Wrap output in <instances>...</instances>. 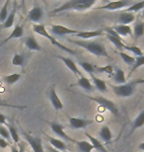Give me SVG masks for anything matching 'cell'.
<instances>
[{
    "label": "cell",
    "mask_w": 144,
    "mask_h": 152,
    "mask_svg": "<svg viewBox=\"0 0 144 152\" xmlns=\"http://www.w3.org/2000/svg\"><path fill=\"white\" fill-rule=\"evenodd\" d=\"M50 129H51V130H53L54 133H56V134H57L60 138L64 139V140L73 141L74 143L76 142L75 139H73L72 137H70L68 134H66L65 132L63 130V126H61V124H56V123H51L50 124Z\"/></svg>",
    "instance_id": "11"
},
{
    "label": "cell",
    "mask_w": 144,
    "mask_h": 152,
    "mask_svg": "<svg viewBox=\"0 0 144 152\" xmlns=\"http://www.w3.org/2000/svg\"><path fill=\"white\" fill-rule=\"evenodd\" d=\"M118 54L121 56V57L122 58V60H124V61L125 63H126L127 65H133V64H134V62H135V57L128 56L127 53H124V51H119Z\"/></svg>",
    "instance_id": "34"
},
{
    "label": "cell",
    "mask_w": 144,
    "mask_h": 152,
    "mask_svg": "<svg viewBox=\"0 0 144 152\" xmlns=\"http://www.w3.org/2000/svg\"><path fill=\"white\" fill-rule=\"evenodd\" d=\"M9 145V142H7V140L4 138H2L1 136H0V147L1 148H6Z\"/></svg>",
    "instance_id": "41"
},
{
    "label": "cell",
    "mask_w": 144,
    "mask_h": 152,
    "mask_svg": "<svg viewBox=\"0 0 144 152\" xmlns=\"http://www.w3.org/2000/svg\"><path fill=\"white\" fill-rule=\"evenodd\" d=\"M144 8V1H140L137 3H133L132 5L129 6L124 12H129V13H136V12H139L140 10H142Z\"/></svg>",
    "instance_id": "31"
},
{
    "label": "cell",
    "mask_w": 144,
    "mask_h": 152,
    "mask_svg": "<svg viewBox=\"0 0 144 152\" xmlns=\"http://www.w3.org/2000/svg\"><path fill=\"white\" fill-rule=\"evenodd\" d=\"M11 152H19L17 146H11Z\"/></svg>",
    "instance_id": "44"
},
{
    "label": "cell",
    "mask_w": 144,
    "mask_h": 152,
    "mask_svg": "<svg viewBox=\"0 0 144 152\" xmlns=\"http://www.w3.org/2000/svg\"><path fill=\"white\" fill-rule=\"evenodd\" d=\"M42 16H44V10L39 6H35L33 9H31L28 13V18L30 21L35 23H38L42 20Z\"/></svg>",
    "instance_id": "13"
},
{
    "label": "cell",
    "mask_w": 144,
    "mask_h": 152,
    "mask_svg": "<svg viewBox=\"0 0 144 152\" xmlns=\"http://www.w3.org/2000/svg\"><path fill=\"white\" fill-rule=\"evenodd\" d=\"M67 41L72 42V44H74V45H79L80 48L86 50L87 51H89V53L94 54V56H105V57H107V58L111 59V56H109L105 45H103L102 44H100V42H89V41H85V39H81V41H79V39H69V38L67 39Z\"/></svg>",
    "instance_id": "1"
},
{
    "label": "cell",
    "mask_w": 144,
    "mask_h": 152,
    "mask_svg": "<svg viewBox=\"0 0 144 152\" xmlns=\"http://www.w3.org/2000/svg\"><path fill=\"white\" fill-rule=\"evenodd\" d=\"M91 100H93L96 103H98L101 107H103L104 109L108 110L111 112L112 114H114L115 115H118V107L115 106V104L111 100H108L104 97H90Z\"/></svg>",
    "instance_id": "5"
},
{
    "label": "cell",
    "mask_w": 144,
    "mask_h": 152,
    "mask_svg": "<svg viewBox=\"0 0 144 152\" xmlns=\"http://www.w3.org/2000/svg\"><path fill=\"white\" fill-rule=\"evenodd\" d=\"M48 141H50V143L53 145V148H54V149L56 150H66L67 149V146L65 144V142L60 140V139H56L54 137H51V136H47Z\"/></svg>",
    "instance_id": "20"
},
{
    "label": "cell",
    "mask_w": 144,
    "mask_h": 152,
    "mask_svg": "<svg viewBox=\"0 0 144 152\" xmlns=\"http://www.w3.org/2000/svg\"><path fill=\"white\" fill-rule=\"evenodd\" d=\"M104 33V30H97V31H88V32H79L78 34L75 35V37L83 39H89L102 36Z\"/></svg>",
    "instance_id": "15"
},
{
    "label": "cell",
    "mask_w": 144,
    "mask_h": 152,
    "mask_svg": "<svg viewBox=\"0 0 144 152\" xmlns=\"http://www.w3.org/2000/svg\"><path fill=\"white\" fill-rule=\"evenodd\" d=\"M96 3V0H70V1L64 3L60 7L53 9L51 11V14L61 13L64 11H84L87 9H90Z\"/></svg>",
    "instance_id": "2"
},
{
    "label": "cell",
    "mask_w": 144,
    "mask_h": 152,
    "mask_svg": "<svg viewBox=\"0 0 144 152\" xmlns=\"http://www.w3.org/2000/svg\"><path fill=\"white\" fill-rule=\"evenodd\" d=\"M111 87L118 97H130L135 90V82L122 85H111Z\"/></svg>",
    "instance_id": "4"
},
{
    "label": "cell",
    "mask_w": 144,
    "mask_h": 152,
    "mask_svg": "<svg viewBox=\"0 0 144 152\" xmlns=\"http://www.w3.org/2000/svg\"><path fill=\"white\" fill-rule=\"evenodd\" d=\"M57 58L60 59V60H62L64 64H65L67 67H68V69H70V70H71L76 76H79V77H80V76L82 75L80 70H79L78 67H77V65H76V63L73 61L71 58H68V57H64L62 56H57Z\"/></svg>",
    "instance_id": "14"
},
{
    "label": "cell",
    "mask_w": 144,
    "mask_h": 152,
    "mask_svg": "<svg viewBox=\"0 0 144 152\" xmlns=\"http://www.w3.org/2000/svg\"><path fill=\"white\" fill-rule=\"evenodd\" d=\"M0 136H1L2 138H4V139H6V140H9V141H10V139H11L9 130L2 126H0Z\"/></svg>",
    "instance_id": "40"
},
{
    "label": "cell",
    "mask_w": 144,
    "mask_h": 152,
    "mask_svg": "<svg viewBox=\"0 0 144 152\" xmlns=\"http://www.w3.org/2000/svg\"><path fill=\"white\" fill-rule=\"evenodd\" d=\"M8 5H9V0L5 1L4 5L2 6L1 10H0V23H4L6 19L8 17Z\"/></svg>",
    "instance_id": "32"
},
{
    "label": "cell",
    "mask_w": 144,
    "mask_h": 152,
    "mask_svg": "<svg viewBox=\"0 0 144 152\" xmlns=\"http://www.w3.org/2000/svg\"><path fill=\"white\" fill-rule=\"evenodd\" d=\"M104 32L107 33V38L109 39L110 42H112L113 44L115 45L116 48H118V50H122V48H124L125 45L122 42V39L121 38V36L118 35V33L113 28H106L104 30Z\"/></svg>",
    "instance_id": "6"
},
{
    "label": "cell",
    "mask_w": 144,
    "mask_h": 152,
    "mask_svg": "<svg viewBox=\"0 0 144 152\" xmlns=\"http://www.w3.org/2000/svg\"><path fill=\"white\" fill-rule=\"evenodd\" d=\"M92 76V81H93V84L94 86L97 88L100 92H103V93H106L108 91V87H107V83L102 79L98 78V77H95L94 75H91Z\"/></svg>",
    "instance_id": "22"
},
{
    "label": "cell",
    "mask_w": 144,
    "mask_h": 152,
    "mask_svg": "<svg viewBox=\"0 0 144 152\" xmlns=\"http://www.w3.org/2000/svg\"><path fill=\"white\" fill-rule=\"evenodd\" d=\"M18 144H19V152H24V145L20 142Z\"/></svg>",
    "instance_id": "43"
},
{
    "label": "cell",
    "mask_w": 144,
    "mask_h": 152,
    "mask_svg": "<svg viewBox=\"0 0 144 152\" xmlns=\"http://www.w3.org/2000/svg\"><path fill=\"white\" fill-rule=\"evenodd\" d=\"M15 16H16V8L14 7L13 9H12V11L10 12V13H9L8 17H7V19H6V21L2 24L3 28H5V29L11 28V27L13 26V24H14Z\"/></svg>",
    "instance_id": "27"
},
{
    "label": "cell",
    "mask_w": 144,
    "mask_h": 152,
    "mask_svg": "<svg viewBox=\"0 0 144 152\" xmlns=\"http://www.w3.org/2000/svg\"><path fill=\"white\" fill-rule=\"evenodd\" d=\"M48 96H50V103H51V105H53V107L54 108V110H56V111L62 110L63 104H62V102H61V100L59 99V97H58L56 91V89H54L53 86L50 88V93H48Z\"/></svg>",
    "instance_id": "12"
},
{
    "label": "cell",
    "mask_w": 144,
    "mask_h": 152,
    "mask_svg": "<svg viewBox=\"0 0 144 152\" xmlns=\"http://www.w3.org/2000/svg\"><path fill=\"white\" fill-rule=\"evenodd\" d=\"M134 20H135L134 14L129 13V12H122V13L119 15V18H118V22L121 23V25H127V24L132 23Z\"/></svg>",
    "instance_id": "21"
},
{
    "label": "cell",
    "mask_w": 144,
    "mask_h": 152,
    "mask_svg": "<svg viewBox=\"0 0 144 152\" xmlns=\"http://www.w3.org/2000/svg\"><path fill=\"white\" fill-rule=\"evenodd\" d=\"M133 35L136 39L142 37L144 35V22L141 21H137L134 25V29H133Z\"/></svg>",
    "instance_id": "28"
},
{
    "label": "cell",
    "mask_w": 144,
    "mask_h": 152,
    "mask_svg": "<svg viewBox=\"0 0 144 152\" xmlns=\"http://www.w3.org/2000/svg\"><path fill=\"white\" fill-rule=\"evenodd\" d=\"M139 149L144 150V142H142L141 144H139Z\"/></svg>",
    "instance_id": "47"
},
{
    "label": "cell",
    "mask_w": 144,
    "mask_h": 152,
    "mask_svg": "<svg viewBox=\"0 0 144 152\" xmlns=\"http://www.w3.org/2000/svg\"><path fill=\"white\" fill-rule=\"evenodd\" d=\"M85 134H86L87 137H88L89 139H90V142L92 143V145H93L94 148H95L96 150L100 151V152H110L109 150H107V149H106V147L104 146V144L102 143V142H100L99 139H97L96 137L92 136V135L90 134V133H88V132H86Z\"/></svg>",
    "instance_id": "19"
},
{
    "label": "cell",
    "mask_w": 144,
    "mask_h": 152,
    "mask_svg": "<svg viewBox=\"0 0 144 152\" xmlns=\"http://www.w3.org/2000/svg\"><path fill=\"white\" fill-rule=\"evenodd\" d=\"M144 65V56H136L135 58V62H134V64L132 65V68H131V71H130V74L132 73L136 70L137 68H139L140 66H143Z\"/></svg>",
    "instance_id": "38"
},
{
    "label": "cell",
    "mask_w": 144,
    "mask_h": 152,
    "mask_svg": "<svg viewBox=\"0 0 144 152\" xmlns=\"http://www.w3.org/2000/svg\"><path fill=\"white\" fill-rule=\"evenodd\" d=\"M7 126H8V129H9V132H10V136H11L12 140H13L15 143H19V142H20L19 134H18L17 130L15 129V127L10 126V124H8Z\"/></svg>",
    "instance_id": "37"
},
{
    "label": "cell",
    "mask_w": 144,
    "mask_h": 152,
    "mask_svg": "<svg viewBox=\"0 0 144 152\" xmlns=\"http://www.w3.org/2000/svg\"><path fill=\"white\" fill-rule=\"evenodd\" d=\"M93 123V121L85 120V118H69V126L74 129H85L89 124Z\"/></svg>",
    "instance_id": "10"
},
{
    "label": "cell",
    "mask_w": 144,
    "mask_h": 152,
    "mask_svg": "<svg viewBox=\"0 0 144 152\" xmlns=\"http://www.w3.org/2000/svg\"><path fill=\"white\" fill-rule=\"evenodd\" d=\"M24 61H25V56H22V54H14L13 58H12V64L15 66H20V67H23L24 65Z\"/></svg>",
    "instance_id": "33"
},
{
    "label": "cell",
    "mask_w": 144,
    "mask_h": 152,
    "mask_svg": "<svg viewBox=\"0 0 144 152\" xmlns=\"http://www.w3.org/2000/svg\"><path fill=\"white\" fill-rule=\"evenodd\" d=\"M0 103H1V101H0Z\"/></svg>",
    "instance_id": "49"
},
{
    "label": "cell",
    "mask_w": 144,
    "mask_h": 152,
    "mask_svg": "<svg viewBox=\"0 0 144 152\" xmlns=\"http://www.w3.org/2000/svg\"><path fill=\"white\" fill-rule=\"evenodd\" d=\"M50 31L53 35H57V36H66V35H76L78 34L79 31H76V30H72L69 29L67 27L61 26V25H51L50 27Z\"/></svg>",
    "instance_id": "9"
},
{
    "label": "cell",
    "mask_w": 144,
    "mask_h": 152,
    "mask_svg": "<svg viewBox=\"0 0 144 152\" xmlns=\"http://www.w3.org/2000/svg\"><path fill=\"white\" fill-rule=\"evenodd\" d=\"M95 70H97L98 72H105V73L112 75L114 74V67L111 64H108L106 66H103V67H99V66H94Z\"/></svg>",
    "instance_id": "35"
},
{
    "label": "cell",
    "mask_w": 144,
    "mask_h": 152,
    "mask_svg": "<svg viewBox=\"0 0 144 152\" xmlns=\"http://www.w3.org/2000/svg\"><path fill=\"white\" fill-rule=\"evenodd\" d=\"M80 66H81V67L83 68L86 72H88V73H90L91 75H93V72L95 71V68H94V66L92 65L90 62L82 61V62H80Z\"/></svg>",
    "instance_id": "39"
},
{
    "label": "cell",
    "mask_w": 144,
    "mask_h": 152,
    "mask_svg": "<svg viewBox=\"0 0 144 152\" xmlns=\"http://www.w3.org/2000/svg\"><path fill=\"white\" fill-rule=\"evenodd\" d=\"M100 137L103 139L104 141H106L107 143H109L111 141V139L113 137V133L110 129V127L108 126H103L100 130Z\"/></svg>",
    "instance_id": "26"
},
{
    "label": "cell",
    "mask_w": 144,
    "mask_h": 152,
    "mask_svg": "<svg viewBox=\"0 0 144 152\" xmlns=\"http://www.w3.org/2000/svg\"><path fill=\"white\" fill-rule=\"evenodd\" d=\"M48 149L50 150V152H63V151H59V150H56V149H54V148H51V147H50Z\"/></svg>",
    "instance_id": "46"
},
{
    "label": "cell",
    "mask_w": 144,
    "mask_h": 152,
    "mask_svg": "<svg viewBox=\"0 0 144 152\" xmlns=\"http://www.w3.org/2000/svg\"><path fill=\"white\" fill-rule=\"evenodd\" d=\"M74 86H79V87L83 88V89L86 91H92L94 87L93 84L91 83L90 79H88L87 77H85L83 75H81L80 77H79L77 83L74 84Z\"/></svg>",
    "instance_id": "18"
},
{
    "label": "cell",
    "mask_w": 144,
    "mask_h": 152,
    "mask_svg": "<svg viewBox=\"0 0 144 152\" xmlns=\"http://www.w3.org/2000/svg\"><path fill=\"white\" fill-rule=\"evenodd\" d=\"M143 126H144V110L137 115V118L134 120L133 124H132V129H131V132H133L135 129H139V127H141Z\"/></svg>",
    "instance_id": "29"
},
{
    "label": "cell",
    "mask_w": 144,
    "mask_h": 152,
    "mask_svg": "<svg viewBox=\"0 0 144 152\" xmlns=\"http://www.w3.org/2000/svg\"><path fill=\"white\" fill-rule=\"evenodd\" d=\"M2 124H6V117L4 115L0 114V126H2ZM8 126V124H7Z\"/></svg>",
    "instance_id": "42"
},
{
    "label": "cell",
    "mask_w": 144,
    "mask_h": 152,
    "mask_svg": "<svg viewBox=\"0 0 144 152\" xmlns=\"http://www.w3.org/2000/svg\"><path fill=\"white\" fill-rule=\"evenodd\" d=\"M20 78H21V74H19V73H13V74H10V75H7V76H4V77H3L4 81L8 85L15 84L16 82L20 80Z\"/></svg>",
    "instance_id": "30"
},
{
    "label": "cell",
    "mask_w": 144,
    "mask_h": 152,
    "mask_svg": "<svg viewBox=\"0 0 144 152\" xmlns=\"http://www.w3.org/2000/svg\"><path fill=\"white\" fill-rule=\"evenodd\" d=\"M140 83L144 84V79H139V80H136L135 81V84H140Z\"/></svg>",
    "instance_id": "45"
},
{
    "label": "cell",
    "mask_w": 144,
    "mask_h": 152,
    "mask_svg": "<svg viewBox=\"0 0 144 152\" xmlns=\"http://www.w3.org/2000/svg\"><path fill=\"white\" fill-rule=\"evenodd\" d=\"M75 144L77 145V147L79 148V150H80L81 152H92L95 149L91 142L87 141V140H82V141L76 140Z\"/></svg>",
    "instance_id": "25"
},
{
    "label": "cell",
    "mask_w": 144,
    "mask_h": 152,
    "mask_svg": "<svg viewBox=\"0 0 144 152\" xmlns=\"http://www.w3.org/2000/svg\"><path fill=\"white\" fill-rule=\"evenodd\" d=\"M114 81L118 85H122L125 84L126 82V78H125L124 71L121 68H116L115 73H114Z\"/></svg>",
    "instance_id": "23"
},
{
    "label": "cell",
    "mask_w": 144,
    "mask_h": 152,
    "mask_svg": "<svg viewBox=\"0 0 144 152\" xmlns=\"http://www.w3.org/2000/svg\"><path fill=\"white\" fill-rule=\"evenodd\" d=\"M25 45L30 50H37V51L42 50V47L38 44L37 39L34 37H28V38H27L26 42H25Z\"/></svg>",
    "instance_id": "24"
},
{
    "label": "cell",
    "mask_w": 144,
    "mask_h": 152,
    "mask_svg": "<svg viewBox=\"0 0 144 152\" xmlns=\"http://www.w3.org/2000/svg\"><path fill=\"white\" fill-rule=\"evenodd\" d=\"M132 5V3L127 0H119V1H113V2H108L106 5L101 6L98 9H103V10H109V11H115L119 10V9L129 7Z\"/></svg>",
    "instance_id": "7"
},
{
    "label": "cell",
    "mask_w": 144,
    "mask_h": 152,
    "mask_svg": "<svg viewBox=\"0 0 144 152\" xmlns=\"http://www.w3.org/2000/svg\"><path fill=\"white\" fill-rule=\"evenodd\" d=\"M113 29L118 33V35L124 36V37H125V36H130V37H132V35H133V32L129 25H116Z\"/></svg>",
    "instance_id": "17"
},
{
    "label": "cell",
    "mask_w": 144,
    "mask_h": 152,
    "mask_svg": "<svg viewBox=\"0 0 144 152\" xmlns=\"http://www.w3.org/2000/svg\"><path fill=\"white\" fill-rule=\"evenodd\" d=\"M142 15H143V17H144V8H143V12H142Z\"/></svg>",
    "instance_id": "48"
},
{
    "label": "cell",
    "mask_w": 144,
    "mask_h": 152,
    "mask_svg": "<svg viewBox=\"0 0 144 152\" xmlns=\"http://www.w3.org/2000/svg\"><path fill=\"white\" fill-rule=\"evenodd\" d=\"M124 50L131 51V53H132L134 56H143V51L140 50V48H138L137 45H125Z\"/></svg>",
    "instance_id": "36"
},
{
    "label": "cell",
    "mask_w": 144,
    "mask_h": 152,
    "mask_svg": "<svg viewBox=\"0 0 144 152\" xmlns=\"http://www.w3.org/2000/svg\"><path fill=\"white\" fill-rule=\"evenodd\" d=\"M23 35H24V29H23V26H20V25H18L16 26L14 28L13 31L11 32V34L10 36H8L7 38H6L4 41H3V42L0 45H4L6 44L8 41H10V39H18V38H22L23 37Z\"/></svg>",
    "instance_id": "16"
},
{
    "label": "cell",
    "mask_w": 144,
    "mask_h": 152,
    "mask_svg": "<svg viewBox=\"0 0 144 152\" xmlns=\"http://www.w3.org/2000/svg\"><path fill=\"white\" fill-rule=\"evenodd\" d=\"M33 30H34V32H35L36 34H38L39 36H42V37H45V38L48 39V41H50L51 44L54 45V47L59 48L60 50L66 51V53H71V54L75 53V50H71V48H66L65 45H63L62 44H60V42H58L57 39H56V38L48 34V32L47 31V29H45V25H42V24H34V25H33Z\"/></svg>",
    "instance_id": "3"
},
{
    "label": "cell",
    "mask_w": 144,
    "mask_h": 152,
    "mask_svg": "<svg viewBox=\"0 0 144 152\" xmlns=\"http://www.w3.org/2000/svg\"><path fill=\"white\" fill-rule=\"evenodd\" d=\"M24 137L26 138L27 142L32 147L34 152H44V146H42V141L39 137H35L28 134V133H24Z\"/></svg>",
    "instance_id": "8"
}]
</instances>
